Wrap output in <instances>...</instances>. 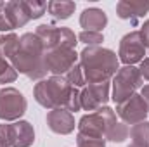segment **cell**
Masks as SVG:
<instances>
[{
	"label": "cell",
	"mask_w": 149,
	"mask_h": 147,
	"mask_svg": "<svg viewBox=\"0 0 149 147\" xmlns=\"http://www.w3.org/2000/svg\"><path fill=\"white\" fill-rule=\"evenodd\" d=\"M43 54H45V49L40 38L35 33H24L19 38V49L9 59V62L17 73L28 76L33 81L37 80L40 81L49 73L43 62Z\"/></svg>",
	"instance_id": "obj_1"
},
{
	"label": "cell",
	"mask_w": 149,
	"mask_h": 147,
	"mask_svg": "<svg viewBox=\"0 0 149 147\" xmlns=\"http://www.w3.org/2000/svg\"><path fill=\"white\" fill-rule=\"evenodd\" d=\"M80 66L88 85L109 81L120 69L116 54L104 47H85L80 54Z\"/></svg>",
	"instance_id": "obj_2"
},
{
	"label": "cell",
	"mask_w": 149,
	"mask_h": 147,
	"mask_svg": "<svg viewBox=\"0 0 149 147\" xmlns=\"http://www.w3.org/2000/svg\"><path fill=\"white\" fill-rule=\"evenodd\" d=\"M73 88L64 76H52L47 80H40L33 88V97L45 109H66Z\"/></svg>",
	"instance_id": "obj_3"
},
{
	"label": "cell",
	"mask_w": 149,
	"mask_h": 147,
	"mask_svg": "<svg viewBox=\"0 0 149 147\" xmlns=\"http://www.w3.org/2000/svg\"><path fill=\"white\" fill-rule=\"evenodd\" d=\"M116 112L104 106L95 112H88L85 116H81V119L78 121V133H85V135H94V137H102L106 139L108 132L116 125Z\"/></svg>",
	"instance_id": "obj_4"
},
{
	"label": "cell",
	"mask_w": 149,
	"mask_h": 147,
	"mask_svg": "<svg viewBox=\"0 0 149 147\" xmlns=\"http://www.w3.org/2000/svg\"><path fill=\"white\" fill-rule=\"evenodd\" d=\"M139 88H142V76L135 66H123L113 78V101L118 104L130 99Z\"/></svg>",
	"instance_id": "obj_5"
},
{
	"label": "cell",
	"mask_w": 149,
	"mask_h": 147,
	"mask_svg": "<svg viewBox=\"0 0 149 147\" xmlns=\"http://www.w3.org/2000/svg\"><path fill=\"white\" fill-rule=\"evenodd\" d=\"M35 35L40 38L45 52L54 50V49H74L76 45V37L70 28L64 26H54V24H40L35 31Z\"/></svg>",
	"instance_id": "obj_6"
},
{
	"label": "cell",
	"mask_w": 149,
	"mask_h": 147,
	"mask_svg": "<svg viewBox=\"0 0 149 147\" xmlns=\"http://www.w3.org/2000/svg\"><path fill=\"white\" fill-rule=\"evenodd\" d=\"M28 107L24 95L14 88L5 87L0 90V119L3 121H17Z\"/></svg>",
	"instance_id": "obj_7"
},
{
	"label": "cell",
	"mask_w": 149,
	"mask_h": 147,
	"mask_svg": "<svg viewBox=\"0 0 149 147\" xmlns=\"http://www.w3.org/2000/svg\"><path fill=\"white\" fill-rule=\"evenodd\" d=\"M78 54L74 49H54V50H47L43 54V62L49 73H52L54 76H63L66 74L74 64L78 62Z\"/></svg>",
	"instance_id": "obj_8"
},
{
	"label": "cell",
	"mask_w": 149,
	"mask_h": 147,
	"mask_svg": "<svg viewBox=\"0 0 149 147\" xmlns=\"http://www.w3.org/2000/svg\"><path fill=\"white\" fill-rule=\"evenodd\" d=\"M116 114L121 118V121L125 125H137L146 121L149 114L148 104L142 99L141 94H134L130 99H127L125 102L116 106Z\"/></svg>",
	"instance_id": "obj_9"
},
{
	"label": "cell",
	"mask_w": 149,
	"mask_h": 147,
	"mask_svg": "<svg viewBox=\"0 0 149 147\" xmlns=\"http://www.w3.org/2000/svg\"><path fill=\"white\" fill-rule=\"evenodd\" d=\"M120 61L125 66H134L135 62H142L144 55H146V47L141 40L139 31H132L127 33L120 42V54H118Z\"/></svg>",
	"instance_id": "obj_10"
},
{
	"label": "cell",
	"mask_w": 149,
	"mask_h": 147,
	"mask_svg": "<svg viewBox=\"0 0 149 147\" xmlns=\"http://www.w3.org/2000/svg\"><path fill=\"white\" fill-rule=\"evenodd\" d=\"M80 101H81V107L85 111L95 112L97 109L104 107L109 101V81L85 87L80 92Z\"/></svg>",
	"instance_id": "obj_11"
},
{
	"label": "cell",
	"mask_w": 149,
	"mask_h": 147,
	"mask_svg": "<svg viewBox=\"0 0 149 147\" xmlns=\"http://www.w3.org/2000/svg\"><path fill=\"white\" fill-rule=\"evenodd\" d=\"M35 142V130L28 121H14L9 125V146L10 147H30Z\"/></svg>",
	"instance_id": "obj_12"
},
{
	"label": "cell",
	"mask_w": 149,
	"mask_h": 147,
	"mask_svg": "<svg viewBox=\"0 0 149 147\" xmlns=\"http://www.w3.org/2000/svg\"><path fill=\"white\" fill-rule=\"evenodd\" d=\"M47 125L54 133L68 135L74 130V116L68 109H52L47 112Z\"/></svg>",
	"instance_id": "obj_13"
},
{
	"label": "cell",
	"mask_w": 149,
	"mask_h": 147,
	"mask_svg": "<svg viewBox=\"0 0 149 147\" xmlns=\"http://www.w3.org/2000/svg\"><path fill=\"white\" fill-rule=\"evenodd\" d=\"M108 24V16L102 9L97 7H90L85 9L80 16V26L83 28V31H94V33H101Z\"/></svg>",
	"instance_id": "obj_14"
},
{
	"label": "cell",
	"mask_w": 149,
	"mask_h": 147,
	"mask_svg": "<svg viewBox=\"0 0 149 147\" xmlns=\"http://www.w3.org/2000/svg\"><path fill=\"white\" fill-rule=\"evenodd\" d=\"M3 14L9 19L12 28H23L31 19L30 12H28V7H26V2H21V0L7 2L3 5Z\"/></svg>",
	"instance_id": "obj_15"
},
{
	"label": "cell",
	"mask_w": 149,
	"mask_h": 147,
	"mask_svg": "<svg viewBox=\"0 0 149 147\" xmlns=\"http://www.w3.org/2000/svg\"><path fill=\"white\" fill-rule=\"evenodd\" d=\"M149 12V2L144 0H121L116 3V14L120 19H132L142 17Z\"/></svg>",
	"instance_id": "obj_16"
},
{
	"label": "cell",
	"mask_w": 149,
	"mask_h": 147,
	"mask_svg": "<svg viewBox=\"0 0 149 147\" xmlns=\"http://www.w3.org/2000/svg\"><path fill=\"white\" fill-rule=\"evenodd\" d=\"M74 2H68V0H52L47 3V10L52 17L56 19H68L71 17L74 12Z\"/></svg>",
	"instance_id": "obj_17"
},
{
	"label": "cell",
	"mask_w": 149,
	"mask_h": 147,
	"mask_svg": "<svg viewBox=\"0 0 149 147\" xmlns=\"http://www.w3.org/2000/svg\"><path fill=\"white\" fill-rule=\"evenodd\" d=\"M130 139L135 147H149V121L137 123L130 128Z\"/></svg>",
	"instance_id": "obj_18"
},
{
	"label": "cell",
	"mask_w": 149,
	"mask_h": 147,
	"mask_svg": "<svg viewBox=\"0 0 149 147\" xmlns=\"http://www.w3.org/2000/svg\"><path fill=\"white\" fill-rule=\"evenodd\" d=\"M17 78V71L12 68V64L0 55V83H12Z\"/></svg>",
	"instance_id": "obj_19"
},
{
	"label": "cell",
	"mask_w": 149,
	"mask_h": 147,
	"mask_svg": "<svg viewBox=\"0 0 149 147\" xmlns=\"http://www.w3.org/2000/svg\"><path fill=\"white\" fill-rule=\"evenodd\" d=\"M66 81L74 87V88H78V87H83L87 81H85V76H83V69H81V66H80V62H76L73 68L66 73Z\"/></svg>",
	"instance_id": "obj_20"
},
{
	"label": "cell",
	"mask_w": 149,
	"mask_h": 147,
	"mask_svg": "<svg viewBox=\"0 0 149 147\" xmlns=\"http://www.w3.org/2000/svg\"><path fill=\"white\" fill-rule=\"evenodd\" d=\"M76 147H106V139L78 133L76 135Z\"/></svg>",
	"instance_id": "obj_21"
},
{
	"label": "cell",
	"mask_w": 149,
	"mask_h": 147,
	"mask_svg": "<svg viewBox=\"0 0 149 147\" xmlns=\"http://www.w3.org/2000/svg\"><path fill=\"white\" fill-rule=\"evenodd\" d=\"M128 126L125 125V123H116L114 126H113L111 130L108 132V135H106V140H109V142H123L127 137H128Z\"/></svg>",
	"instance_id": "obj_22"
},
{
	"label": "cell",
	"mask_w": 149,
	"mask_h": 147,
	"mask_svg": "<svg viewBox=\"0 0 149 147\" xmlns=\"http://www.w3.org/2000/svg\"><path fill=\"white\" fill-rule=\"evenodd\" d=\"M78 40L81 43H87L88 47H99L102 42H104V37L102 33H94V31H81L78 35Z\"/></svg>",
	"instance_id": "obj_23"
},
{
	"label": "cell",
	"mask_w": 149,
	"mask_h": 147,
	"mask_svg": "<svg viewBox=\"0 0 149 147\" xmlns=\"http://www.w3.org/2000/svg\"><path fill=\"white\" fill-rule=\"evenodd\" d=\"M26 7H28V12H30L31 19L42 17L47 10V3L45 2H37V0H26Z\"/></svg>",
	"instance_id": "obj_24"
},
{
	"label": "cell",
	"mask_w": 149,
	"mask_h": 147,
	"mask_svg": "<svg viewBox=\"0 0 149 147\" xmlns=\"http://www.w3.org/2000/svg\"><path fill=\"white\" fill-rule=\"evenodd\" d=\"M14 28L10 26V23H9V19L5 17V14H3V10H0V31L2 33H10Z\"/></svg>",
	"instance_id": "obj_25"
},
{
	"label": "cell",
	"mask_w": 149,
	"mask_h": 147,
	"mask_svg": "<svg viewBox=\"0 0 149 147\" xmlns=\"http://www.w3.org/2000/svg\"><path fill=\"white\" fill-rule=\"evenodd\" d=\"M141 40H142V43H144V47H149V19L141 26Z\"/></svg>",
	"instance_id": "obj_26"
},
{
	"label": "cell",
	"mask_w": 149,
	"mask_h": 147,
	"mask_svg": "<svg viewBox=\"0 0 149 147\" xmlns=\"http://www.w3.org/2000/svg\"><path fill=\"white\" fill-rule=\"evenodd\" d=\"M139 73H141V76H142L144 80H148V81H149V59H144V61L141 62Z\"/></svg>",
	"instance_id": "obj_27"
},
{
	"label": "cell",
	"mask_w": 149,
	"mask_h": 147,
	"mask_svg": "<svg viewBox=\"0 0 149 147\" xmlns=\"http://www.w3.org/2000/svg\"><path fill=\"white\" fill-rule=\"evenodd\" d=\"M141 95H142V99L146 101L148 109H149V85H146V87H142V88H141Z\"/></svg>",
	"instance_id": "obj_28"
},
{
	"label": "cell",
	"mask_w": 149,
	"mask_h": 147,
	"mask_svg": "<svg viewBox=\"0 0 149 147\" xmlns=\"http://www.w3.org/2000/svg\"><path fill=\"white\" fill-rule=\"evenodd\" d=\"M3 5H5V3H2V2H0V10H3Z\"/></svg>",
	"instance_id": "obj_29"
},
{
	"label": "cell",
	"mask_w": 149,
	"mask_h": 147,
	"mask_svg": "<svg viewBox=\"0 0 149 147\" xmlns=\"http://www.w3.org/2000/svg\"><path fill=\"white\" fill-rule=\"evenodd\" d=\"M128 147H135V146H134V144H132V146H128Z\"/></svg>",
	"instance_id": "obj_30"
},
{
	"label": "cell",
	"mask_w": 149,
	"mask_h": 147,
	"mask_svg": "<svg viewBox=\"0 0 149 147\" xmlns=\"http://www.w3.org/2000/svg\"><path fill=\"white\" fill-rule=\"evenodd\" d=\"M0 147H5V146H2V144H0Z\"/></svg>",
	"instance_id": "obj_31"
}]
</instances>
